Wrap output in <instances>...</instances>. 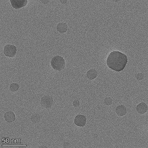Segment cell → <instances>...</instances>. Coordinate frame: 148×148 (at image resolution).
Masks as SVG:
<instances>
[{
	"label": "cell",
	"mask_w": 148,
	"mask_h": 148,
	"mask_svg": "<svg viewBox=\"0 0 148 148\" xmlns=\"http://www.w3.org/2000/svg\"><path fill=\"white\" fill-rule=\"evenodd\" d=\"M73 106L75 108H78L80 106V102L78 99H75L73 101Z\"/></svg>",
	"instance_id": "9a60e30c"
},
{
	"label": "cell",
	"mask_w": 148,
	"mask_h": 148,
	"mask_svg": "<svg viewBox=\"0 0 148 148\" xmlns=\"http://www.w3.org/2000/svg\"><path fill=\"white\" fill-rule=\"evenodd\" d=\"M68 26L67 24L65 22H60L57 26V30L61 33H65L67 32Z\"/></svg>",
	"instance_id": "30bf717a"
},
{
	"label": "cell",
	"mask_w": 148,
	"mask_h": 148,
	"mask_svg": "<svg viewBox=\"0 0 148 148\" xmlns=\"http://www.w3.org/2000/svg\"><path fill=\"white\" fill-rule=\"evenodd\" d=\"M128 57L118 51H113L110 53L107 59V66L115 72L124 70L128 63Z\"/></svg>",
	"instance_id": "6da1fadb"
},
{
	"label": "cell",
	"mask_w": 148,
	"mask_h": 148,
	"mask_svg": "<svg viewBox=\"0 0 148 148\" xmlns=\"http://www.w3.org/2000/svg\"><path fill=\"white\" fill-rule=\"evenodd\" d=\"M41 119V116L38 113L33 114L31 117V121L33 124H37L39 123Z\"/></svg>",
	"instance_id": "7c38bea8"
},
{
	"label": "cell",
	"mask_w": 148,
	"mask_h": 148,
	"mask_svg": "<svg viewBox=\"0 0 148 148\" xmlns=\"http://www.w3.org/2000/svg\"><path fill=\"white\" fill-rule=\"evenodd\" d=\"M53 100L52 97L48 95H45L41 98V104L43 107L49 109L52 106Z\"/></svg>",
	"instance_id": "277c9868"
},
{
	"label": "cell",
	"mask_w": 148,
	"mask_h": 148,
	"mask_svg": "<svg viewBox=\"0 0 148 148\" xmlns=\"http://www.w3.org/2000/svg\"><path fill=\"white\" fill-rule=\"evenodd\" d=\"M17 47L14 45L8 44L5 45L4 49V53L5 56L13 58L17 53Z\"/></svg>",
	"instance_id": "3957f363"
},
{
	"label": "cell",
	"mask_w": 148,
	"mask_h": 148,
	"mask_svg": "<svg viewBox=\"0 0 148 148\" xmlns=\"http://www.w3.org/2000/svg\"><path fill=\"white\" fill-rule=\"evenodd\" d=\"M10 2L14 8L18 9L25 7L28 1L27 0H10Z\"/></svg>",
	"instance_id": "8992f818"
},
{
	"label": "cell",
	"mask_w": 148,
	"mask_h": 148,
	"mask_svg": "<svg viewBox=\"0 0 148 148\" xmlns=\"http://www.w3.org/2000/svg\"><path fill=\"white\" fill-rule=\"evenodd\" d=\"M104 103L106 105L110 106L113 104V100L112 98L110 97H107L104 100Z\"/></svg>",
	"instance_id": "5bb4252c"
},
{
	"label": "cell",
	"mask_w": 148,
	"mask_h": 148,
	"mask_svg": "<svg viewBox=\"0 0 148 148\" xmlns=\"http://www.w3.org/2000/svg\"><path fill=\"white\" fill-rule=\"evenodd\" d=\"M136 77L138 80L140 81V80H143L144 79V75L143 73H138L136 74Z\"/></svg>",
	"instance_id": "2e32d148"
},
{
	"label": "cell",
	"mask_w": 148,
	"mask_h": 148,
	"mask_svg": "<svg viewBox=\"0 0 148 148\" xmlns=\"http://www.w3.org/2000/svg\"><path fill=\"white\" fill-rule=\"evenodd\" d=\"M97 74L98 73L96 70L92 69L87 71L86 74L87 77L90 80H93L97 78Z\"/></svg>",
	"instance_id": "8fae6325"
},
{
	"label": "cell",
	"mask_w": 148,
	"mask_h": 148,
	"mask_svg": "<svg viewBox=\"0 0 148 148\" xmlns=\"http://www.w3.org/2000/svg\"><path fill=\"white\" fill-rule=\"evenodd\" d=\"M19 87V84H18L14 83L10 85V89L12 92H17V91H18Z\"/></svg>",
	"instance_id": "4fadbf2b"
},
{
	"label": "cell",
	"mask_w": 148,
	"mask_h": 148,
	"mask_svg": "<svg viewBox=\"0 0 148 148\" xmlns=\"http://www.w3.org/2000/svg\"><path fill=\"white\" fill-rule=\"evenodd\" d=\"M86 117L82 114H78L76 116L74 123L76 126L84 127L86 123Z\"/></svg>",
	"instance_id": "5b68a950"
},
{
	"label": "cell",
	"mask_w": 148,
	"mask_h": 148,
	"mask_svg": "<svg viewBox=\"0 0 148 148\" xmlns=\"http://www.w3.org/2000/svg\"><path fill=\"white\" fill-rule=\"evenodd\" d=\"M50 63L52 68L57 71H61L64 69L66 65L65 60L63 57L59 55L53 58Z\"/></svg>",
	"instance_id": "7a4b0ae2"
},
{
	"label": "cell",
	"mask_w": 148,
	"mask_h": 148,
	"mask_svg": "<svg viewBox=\"0 0 148 148\" xmlns=\"http://www.w3.org/2000/svg\"><path fill=\"white\" fill-rule=\"evenodd\" d=\"M7 143H8V141H9V139H7Z\"/></svg>",
	"instance_id": "ac0fdd59"
},
{
	"label": "cell",
	"mask_w": 148,
	"mask_h": 148,
	"mask_svg": "<svg viewBox=\"0 0 148 148\" xmlns=\"http://www.w3.org/2000/svg\"><path fill=\"white\" fill-rule=\"evenodd\" d=\"M116 114L119 116H123L127 114L126 107L124 105H119L116 108Z\"/></svg>",
	"instance_id": "9c48e42d"
},
{
	"label": "cell",
	"mask_w": 148,
	"mask_h": 148,
	"mask_svg": "<svg viewBox=\"0 0 148 148\" xmlns=\"http://www.w3.org/2000/svg\"><path fill=\"white\" fill-rule=\"evenodd\" d=\"M148 108L147 105L144 102H141L136 107L137 112L141 114H144L148 111Z\"/></svg>",
	"instance_id": "ba28073f"
},
{
	"label": "cell",
	"mask_w": 148,
	"mask_h": 148,
	"mask_svg": "<svg viewBox=\"0 0 148 148\" xmlns=\"http://www.w3.org/2000/svg\"><path fill=\"white\" fill-rule=\"evenodd\" d=\"M2 142H3V143H5V141H4V140H2Z\"/></svg>",
	"instance_id": "e0dca14e"
},
{
	"label": "cell",
	"mask_w": 148,
	"mask_h": 148,
	"mask_svg": "<svg viewBox=\"0 0 148 148\" xmlns=\"http://www.w3.org/2000/svg\"><path fill=\"white\" fill-rule=\"evenodd\" d=\"M5 120L8 123H11L16 120V115L12 111H9L5 114Z\"/></svg>",
	"instance_id": "52a82bcc"
}]
</instances>
